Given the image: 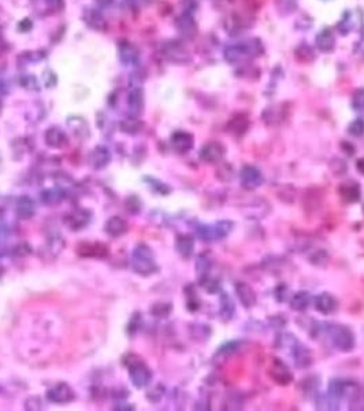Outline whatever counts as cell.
Wrapping results in <instances>:
<instances>
[{
	"label": "cell",
	"mask_w": 364,
	"mask_h": 411,
	"mask_svg": "<svg viewBox=\"0 0 364 411\" xmlns=\"http://www.w3.org/2000/svg\"><path fill=\"white\" fill-rule=\"evenodd\" d=\"M45 144L51 148H62L67 144V136L59 128H50L44 134Z\"/></svg>",
	"instance_id": "obj_22"
},
{
	"label": "cell",
	"mask_w": 364,
	"mask_h": 411,
	"mask_svg": "<svg viewBox=\"0 0 364 411\" xmlns=\"http://www.w3.org/2000/svg\"><path fill=\"white\" fill-rule=\"evenodd\" d=\"M234 229V223L229 219L218 221L214 225H200L197 226V236L204 241H215V240L225 239L230 235Z\"/></svg>",
	"instance_id": "obj_5"
},
{
	"label": "cell",
	"mask_w": 364,
	"mask_h": 411,
	"mask_svg": "<svg viewBox=\"0 0 364 411\" xmlns=\"http://www.w3.org/2000/svg\"><path fill=\"white\" fill-rule=\"evenodd\" d=\"M130 359H132V362H128L129 377L133 382V385L136 388H144V386L150 385V382L152 381V372L138 358L134 362V355H130Z\"/></svg>",
	"instance_id": "obj_6"
},
{
	"label": "cell",
	"mask_w": 364,
	"mask_h": 411,
	"mask_svg": "<svg viewBox=\"0 0 364 411\" xmlns=\"http://www.w3.org/2000/svg\"><path fill=\"white\" fill-rule=\"evenodd\" d=\"M337 193L341 197V200L352 204V203H357L360 200V197H361V188H360V185L356 181L348 180L338 185Z\"/></svg>",
	"instance_id": "obj_12"
},
{
	"label": "cell",
	"mask_w": 364,
	"mask_h": 411,
	"mask_svg": "<svg viewBox=\"0 0 364 411\" xmlns=\"http://www.w3.org/2000/svg\"><path fill=\"white\" fill-rule=\"evenodd\" d=\"M84 21H85V24L89 28L99 30V32H104V30L107 29V21L103 17V14L99 13L98 10H85V13H84Z\"/></svg>",
	"instance_id": "obj_18"
},
{
	"label": "cell",
	"mask_w": 364,
	"mask_h": 411,
	"mask_svg": "<svg viewBox=\"0 0 364 411\" xmlns=\"http://www.w3.org/2000/svg\"><path fill=\"white\" fill-rule=\"evenodd\" d=\"M219 303H221V308H219L221 317L225 321L233 319V317L236 315V304H234V302L231 299V296L229 293H222L221 299H219Z\"/></svg>",
	"instance_id": "obj_28"
},
{
	"label": "cell",
	"mask_w": 364,
	"mask_h": 411,
	"mask_svg": "<svg viewBox=\"0 0 364 411\" xmlns=\"http://www.w3.org/2000/svg\"><path fill=\"white\" fill-rule=\"evenodd\" d=\"M348 132L353 137H361L364 134V120L357 118V120L352 121L349 126H348Z\"/></svg>",
	"instance_id": "obj_37"
},
{
	"label": "cell",
	"mask_w": 364,
	"mask_h": 411,
	"mask_svg": "<svg viewBox=\"0 0 364 411\" xmlns=\"http://www.w3.org/2000/svg\"><path fill=\"white\" fill-rule=\"evenodd\" d=\"M199 283L208 293H216L221 289V281L218 279H215V277H211L210 273L206 274V276H202L200 280H199Z\"/></svg>",
	"instance_id": "obj_32"
},
{
	"label": "cell",
	"mask_w": 364,
	"mask_h": 411,
	"mask_svg": "<svg viewBox=\"0 0 364 411\" xmlns=\"http://www.w3.org/2000/svg\"><path fill=\"white\" fill-rule=\"evenodd\" d=\"M334 36L331 33V30L325 29L322 30L321 33L317 36V45L318 48L323 52L331 51L333 47H334Z\"/></svg>",
	"instance_id": "obj_29"
},
{
	"label": "cell",
	"mask_w": 364,
	"mask_h": 411,
	"mask_svg": "<svg viewBox=\"0 0 364 411\" xmlns=\"http://www.w3.org/2000/svg\"><path fill=\"white\" fill-rule=\"evenodd\" d=\"M313 307L318 313L323 314V315H331L337 311L338 302L331 293L323 292V293H319L313 298Z\"/></svg>",
	"instance_id": "obj_11"
},
{
	"label": "cell",
	"mask_w": 364,
	"mask_h": 411,
	"mask_svg": "<svg viewBox=\"0 0 364 411\" xmlns=\"http://www.w3.org/2000/svg\"><path fill=\"white\" fill-rule=\"evenodd\" d=\"M104 229L107 232V235H110L111 237H119V236L125 235L126 231H128V223L120 217H112L106 222Z\"/></svg>",
	"instance_id": "obj_27"
},
{
	"label": "cell",
	"mask_w": 364,
	"mask_h": 411,
	"mask_svg": "<svg viewBox=\"0 0 364 411\" xmlns=\"http://www.w3.org/2000/svg\"><path fill=\"white\" fill-rule=\"evenodd\" d=\"M287 293H289V288H287L286 284H279V285H277V288H275V291H274L275 300L279 302V303L286 302Z\"/></svg>",
	"instance_id": "obj_39"
},
{
	"label": "cell",
	"mask_w": 364,
	"mask_h": 411,
	"mask_svg": "<svg viewBox=\"0 0 364 411\" xmlns=\"http://www.w3.org/2000/svg\"><path fill=\"white\" fill-rule=\"evenodd\" d=\"M267 374L271 378V381L278 385H289L293 381V373L290 368L287 366L282 359L274 358L271 360L270 366L267 369Z\"/></svg>",
	"instance_id": "obj_7"
},
{
	"label": "cell",
	"mask_w": 364,
	"mask_h": 411,
	"mask_svg": "<svg viewBox=\"0 0 364 411\" xmlns=\"http://www.w3.org/2000/svg\"><path fill=\"white\" fill-rule=\"evenodd\" d=\"M172 304L168 303H156L154 307L151 308V314H154L155 317L164 318L167 317L168 314L172 313Z\"/></svg>",
	"instance_id": "obj_36"
},
{
	"label": "cell",
	"mask_w": 364,
	"mask_h": 411,
	"mask_svg": "<svg viewBox=\"0 0 364 411\" xmlns=\"http://www.w3.org/2000/svg\"><path fill=\"white\" fill-rule=\"evenodd\" d=\"M32 26H33V24H32L29 19H23V21L19 22L18 28H19V30H22V32H28V30L32 29Z\"/></svg>",
	"instance_id": "obj_45"
},
{
	"label": "cell",
	"mask_w": 364,
	"mask_h": 411,
	"mask_svg": "<svg viewBox=\"0 0 364 411\" xmlns=\"http://www.w3.org/2000/svg\"><path fill=\"white\" fill-rule=\"evenodd\" d=\"M119 128L126 134H137L142 129V122L137 118H125L120 121Z\"/></svg>",
	"instance_id": "obj_31"
},
{
	"label": "cell",
	"mask_w": 364,
	"mask_h": 411,
	"mask_svg": "<svg viewBox=\"0 0 364 411\" xmlns=\"http://www.w3.org/2000/svg\"><path fill=\"white\" fill-rule=\"evenodd\" d=\"M241 187L247 191H255L264 182L261 171L256 166L245 165L240 171Z\"/></svg>",
	"instance_id": "obj_8"
},
{
	"label": "cell",
	"mask_w": 364,
	"mask_h": 411,
	"mask_svg": "<svg viewBox=\"0 0 364 411\" xmlns=\"http://www.w3.org/2000/svg\"><path fill=\"white\" fill-rule=\"evenodd\" d=\"M277 7H278L281 11H285V13H290L292 10L296 7V3L297 0H277Z\"/></svg>",
	"instance_id": "obj_41"
},
{
	"label": "cell",
	"mask_w": 364,
	"mask_h": 411,
	"mask_svg": "<svg viewBox=\"0 0 364 411\" xmlns=\"http://www.w3.org/2000/svg\"><path fill=\"white\" fill-rule=\"evenodd\" d=\"M118 52H119V59L122 63L125 64H133L137 62L138 55V48L134 44L129 43V41H122L118 47Z\"/></svg>",
	"instance_id": "obj_21"
},
{
	"label": "cell",
	"mask_w": 364,
	"mask_h": 411,
	"mask_svg": "<svg viewBox=\"0 0 364 411\" xmlns=\"http://www.w3.org/2000/svg\"><path fill=\"white\" fill-rule=\"evenodd\" d=\"M18 214L23 218H29L35 214V203L29 196H22L18 199L17 203Z\"/></svg>",
	"instance_id": "obj_30"
},
{
	"label": "cell",
	"mask_w": 364,
	"mask_h": 411,
	"mask_svg": "<svg viewBox=\"0 0 364 411\" xmlns=\"http://www.w3.org/2000/svg\"><path fill=\"white\" fill-rule=\"evenodd\" d=\"M67 124H69V126L74 132V134H77V136H85V134H88V125L80 117H70Z\"/></svg>",
	"instance_id": "obj_34"
},
{
	"label": "cell",
	"mask_w": 364,
	"mask_h": 411,
	"mask_svg": "<svg viewBox=\"0 0 364 411\" xmlns=\"http://www.w3.org/2000/svg\"><path fill=\"white\" fill-rule=\"evenodd\" d=\"M352 107L356 111H364V89L356 90L352 99Z\"/></svg>",
	"instance_id": "obj_38"
},
{
	"label": "cell",
	"mask_w": 364,
	"mask_h": 411,
	"mask_svg": "<svg viewBox=\"0 0 364 411\" xmlns=\"http://www.w3.org/2000/svg\"><path fill=\"white\" fill-rule=\"evenodd\" d=\"M333 347L338 351L351 352L355 348L356 337L348 326L341 324H322Z\"/></svg>",
	"instance_id": "obj_1"
},
{
	"label": "cell",
	"mask_w": 364,
	"mask_h": 411,
	"mask_svg": "<svg viewBox=\"0 0 364 411\" xmlns=\"http://www.w3.org/2000/svg\"><path fill=\"white\" fill-rule=\"evenodd\" d=\"M177 29L180 30L181 34H184L185 37H193L197 32V25L192 15H189V14H182V15L177 19Z\"/></svg>",
	"instance_id": "obj_26"
},
{
	"label": "cell",
	"mask_w": 364,
	"mask_h": 411,
	"mask_svg": "<svg viewBox=\"0 0 364 411\" xmlns=\"http://www.w3.org/2000/svg\"><path fill=\"white\" fill-rule=\"evenodd\" d=\"M96 3L102 7H108L114 3V0H96Z\"/></svg>",
	"instance_id": "obj_47"
},
{
	"label": "cell",
	"mask_w": 364,
	"mask_h": 411,
	"mask_svg": "<svg viewBox=\"0 0 364 411\" xmlns=\"http://www.w3.org/2000/svg\"><path fill=\"white\" fill-rule=\"evenodd\" d=\"M74 398H76L74 391L64 382H59V384L51 386L47 392L48 400L51 403H56V404L70 403L71 400H74Z\"/></svg>",
	"instance_id": "obj_10"
},
{
	"label": "cell",
	"mask_w": 364,
	"mask_h": 411,
	"mask_svg": "<svg viewBox=\"0 0 364 411\" xmlns=\"http://www.w3.org/2000/svg\"><path fill=\"white\" fill-rule=\"evenodd\" d=\"M89 218H90L89 211L78 209V210H74L73 213H70V214L64 218V222H66V225H67L70 229L78 231V229H82V227L88 225Z\"/></svg>",
	"instance_id": "obj_16"
},
{
	"label": "cell",
	"mask_w": 364,
	"mask_h": 411,
	"mask_svg": "<svg viewBox=\"0 0 364 411\" xmlns=\"http://www.w3.org/2000/svg\"><path fill=\"white\" fill-rule=\"evenodd\" d=\"M226 154V147L219 142H210L202 147L199 152V158L204 163H218L221 162Z\"/></svg>",
	"instance_id": "obj_9"
},
{
	"label": "cell",
	"mask_w": 364,
	"mask_h": 411,
	"mask_svg": "<svg viewBox=\"0 0 364 411\" xmlns=\"http://www.w3.org/2000/svg\"><path fill=\"white\" fill-rule=\"evenodd\" d=\"M249 128V118L247 114H237L229 121V125H227V130L229 133H231L233 136H244L247 130Z\"/></svg>",
	"instance_id": "obj_17"
},
{
	"label": "cell",
	"mask_w": 364,
	"mask_h": 411,
	"mask_svg": "<svg viewBox=\"0 0 364 411\" xmlns=\"http://www.w3.org/2000/svg\"><path fill=\"white\" fill-rule=\"evenodd\" d=\"M50 9L60 10L63 7V0H45Z\"/></svg>",
	"instance_id": "obj_43"
},
{
	"label": "cell",
	"mask_w": 364,
	"mask_h": 411,
	"mask_svg": "<svg viewBox=\"0 0 364 411\" xmlns=\"http://www.w3.org/2000/svg\"><path fill=\"white\" fill-rule=\"evenodd\" d=\"M176 249L182 258H190L195 251V241L193 237L189 235L177 236Z\"/></svg>",
	"instance_id": "obj_25"
},
{
	"label": "cell",
	"mask_w": 364,
	"mask_h": 411,
	"mask_svg": "<svg viewBox=\"0 0 364 411\" xmlns=\"http://www.w3.org/2000/svg\"><path fill=\"white\" fill-rule=\"evenodd\" d=\"M132 266H133L136 273L142 274V276H151V274L158 271V266H156V262L154 261L152 249L145 244H140L134 248Z\"/></svg>",
	"instance_id": "obj_2"
},
{
	"label": "cell",
	"mask_w": 364,
	"mask_h": 411,
	"mask_svg": "<svg viewBox=\"0 0 364 411\" xmlns=\"http://www.w3.org/2000/svg\"><path fill=\"white\" fill-rule=\"evenodd\" d=\"M330 257L326 249H317L315 253L309 257V261L312 262V265L315 266H326L329 262Z\"/></svg>",
	"instance_id": "obj_35"
},
{
	"label": "cell",
	"mask_w": 364,
	"mask_h": 411,
	"mask_svg": "<svg viewBox=\"0 0 364 411\" xmlns=\"http://www.w3.org/2000/svg\"><path fill=\"white\" fill-rule=\"evenodd\" d=\"M126 206H128V210L130 207H134V213H138V211H140V207H141V203L138 201L137 197L134 196V203H132V199L129 197L128 200H126Z\"/></svg>",
	"instance_id": "obj_44"
},
{
	"label": "cell",
	"mask_w": 364,
	"mask_h": 411,
	"mask_svg": "<svg viewBox=\"0 0 364 411\" xmlns=\"http://www.w3.org/2000/svg\"><path fill=\"white\" fill-rule=\"evenodd\" d=\"M22 85L28 88V89H39V84H37V80H36L33 76H22L21 80H19Z\"/></svg>",
	"instance_id": "obj_42"
},
{
	"label": "cell",
	"mask_w": 364,
	"mask_h": 411,
	"mask_svg": "<svg viewBox=\"0 0 364 411\" xmlns=\"http://www.w3.org/2000/svg\"><path fill=\"white\" fill-rule=\"evenodd\" d=\"M238 346H240V342L238 341H230V342H226L223 347L219 348L218 351V355H233L234 352L238 350Z\"/></svg>",
	"instance_id": "obj_40"
},
{
	"label": "cell",
	"mask_w": 364,
	"mask_h": 411,
	"mask_svg": "<svg viewBox=\"0 0 364 411\" xmlns=\"http://www.w3.org/2000/svg\"><path fill=\"white\" fill-rule=\"evenodd\" d=\"M172 146L174 151H177L178 154H186L193 148L195 144V139L189 132H184V130H178L172 134Z\"/></svg>",
	"instance_id": "obj_13"
},
{
	"label": "cell",
	"mask_w": 364,
	"mask_h": 411,
	"mask_svg": "<svg viewBox=\"0 0 364 411\" xmlns=\"http://www.w3.org/2000/svg\"><path fill=\"white\" fill-rule=\"evenodd\" d=\"M211 267H212V261H211V258L208 254H202V255L197 257L196 270L200 277L210 273Z\"/></svg>",
	"instance_id": "obj_33"
},
{
	"label": "cell",
	"mask_w": 364,
	"mask_h": 411,
	"mask_svg": "<svg viewBox=\"0 0 364 411\" xmlns=\"http://www.w3.org/2000/svg\"><path fill=\"white\" fill-rule=\"evenodd\" d=\"M142 106H144V95L140 88H133L130 89L128 95V107L129 111L133 116H138L142 111Z\"/></svg>",
	"instance_id": "obj_24"
},
{
	"label": "cell",
	"mask_w": 364,
	"mask_h": 411,
	"mask_svg": "<svg viewBox=\"0 0 364 411\" xmlns=\"http://www.w3.org/2000/svg\"><path fill=\"white\" fill-rule=\"evenodd\" d=\"M285 338L286 340H281L279 341L283 342L281 344L279 347H289L290 348V355L293 358V362H295V366L299 369H307L312 364V352L309 350L308 347H305L303 342H300L295 336H292V340H287L289 338V334H285Z\"/></svg>",
	"instance_id": "obj_3"
},
{
	"label": "cell",
	"mask_w": 364,
	"mask_h": 411,
	"mask_svg": "<svg viewBox=\"0 0 364 411\" xmlns=\"http://www.w3.org/2000/svg\"><path fill=\"white\" fill-rule=\"evenodd\" d=\"M256 47H260V44L256 40H251L248 43L231 44L225 50V59L231 64L242 63L251 56L256 55L260 51H257Z\"/></svg>",
	"instance_id": "obj_4"
},
{
	"label": "cell",
	"mask_w": 364,
	"mask_h": 411,
	"mask_svg": "<svg viewBox=\"0 0 364 411\" xmlns=\"http://www.w3.org/2000/svg\"><path fill=\"white\" fill-rule=\"evenodd\" d=\"M163 52H164V56L168 60L176 62V63H184V62H186L189 59L188 51L180 43H177V41H172V43L166 44L164 48H163Z\"/></svg>",
	"instance_id": "obj_15"
},
{
	"label": "cell",
	"mask_w": 364,
	"mask_h": 411,
	"mask_svg": "<svg viewBox=\"0 0 364 411\" xmlns=\"http://www.w3.org/2000/svg\"><path fill=\"white\" fill-rule=\"evenodd\" d=\"M111 161V154L106 147H96L89 155V163L93 169H103Z\"/></svg>",
	"instance_id": "obj_19"
},
{
	"label": "cell",
	"mask_w": 364,
	"mask_h": 411,
	"mask_svg": "<svg viewBox=\"0 0 364 411\" xmlns=\"http://www.w3.org/2000/svg\"><path fill=\"white\" fill-rule=\"evenodd\" d=\"M234 291H236V295L240 300V303L245 308H252L256 304V292L253 291L249 284L240 281V283H237L234 285Z\"/></svg>",
	"instance_id": "obj_14"
},
{
	"label": "cell",
	"mask_w": 364,
	"mask_h": 411,
	"mask_svg": "<svg viewBox=\"0 0 364 411\" xmlns=\"http://www.w3.org/2000/svg\"><path fill=\"white\" fill-rule=\"evenodd\" d=\"M312 303V296L307 291H300L295 293L289 300V306L293 311H305L309 307V304Z\"/></svg>",
	"instance_id": "obj_23"
},
{
	"label": "cell",
	"mask_w": 364,
	"mask_h": 411,
	"mask_svg": "<svg viewBox=\"0 0 364 411\" xmlns=\"http://www.w3.org/2000/svg\"><path fill=\"white\" fill-rule=\"evenodd\" d=\"M356 169H357V171H359L360 174H363L364 176V158L357 159V162H356Z\"/></svg>",
	"instance_id": "obj_46"
},
{
	"label": "cell",
	"mask_w": 364,
	"mask_h": 411,
	"mask_svg": "<svg viewBox=\"0 0 364 411\" xmlns=\"http://www.w3.org/2000/svg\"><path fill=\"white\" fill-rule=\"evenodd\" d=\"M77 251L81 257L93 258H103L108 254L107 247L100 243H81L77 247Z\"/></svg>",
	"instance_id": "obj_20"
}]
</instances>
